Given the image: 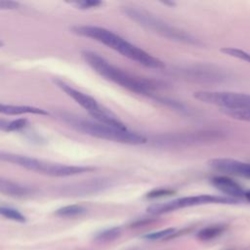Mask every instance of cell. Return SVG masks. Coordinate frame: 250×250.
I'll list each match as a JSON object with an SVG mask.
<instances>
[{
	"mask_svg": "<svg viewBox=\"0 0 250 250\" xmlns=\"http://www.w3.org/2000/svg\"><path fill=\"white\" fill-rule=\"evenodd\" d=\"M71 32L79 36L96 40L146 67L155 69H161L165 67V64L162 61L151 56L147 52L130 43L123 37L107 28L89 24L74 25L71 27Z\"/></svg>",
	"mask_w": 250,
	"mask_h": 250,
	"instance_id": "obj_1",
	"label": "cell"
},
{
	"mask_svg": "<svg viewBox=\"0 0 250 250\" xmlns=\"http://www.w3.org/2000/svg\"><path fill=\"white\" fill-rule=\"evenodd\" d=\"M81 57L99 75L137 94L152 96V93L162 86L158 82L133 75L113 65L104 58L93 51L84 50L81 52Z\"/></svg>",
	"mask_w": 250,
	"mask_h": 250,
	"instance_id": "obj_2",
	"label": "cell"
},
{
	"mask_svg": "<svg viewBox=\"0 0 250 250\" xmlns=\"http://www.w3.org/2000/svg\"><path fill=\"white\" fill-rule=\"evenodd\" d=\"M59 117L73 129L95 138L128 145H143L146 143V138L145 136L138 132L131 131L128 128H116L96 120L85 119L68 112H60Z\"/></svg>",
	"mask_w": 250,
	"mask_h": 250,
	"instance_id": "obj_3",
	"label": "cell"
},
{
	"mask_svg": "<svg viewBox=\"0 0 250 250\" xmlns=\"http://www.w3.org/2000/svg\"><path fill=\"white\" fill-rule=\"evenodd\" d=\"M122 12L127 18L137 22L139 25L154 33H157L162 37L186 44H199V42L186 30L170 24L169 22L159 19L157 16L142 8L126 6L122 8Z\"/></svg>",
	"mask_w": 250,
	"mask_h": 250,
	"instance_id": "obj_4",
	"label": "cell"
},
{
	"mask_svg": "<svg viewBox=\"0 0 250 250\" xmlns=\"http://www.w3.org/2000/svg\"><path fill=\"white\" fill-rule=\"evenodd\" d=\"M0 159L2 161L10 162L14 165L22 167L26 170L52 177H69L95 170L94 167L73 166L61 163H54L26 155H21L5 151L0 152Z\"/></svg>",
	"mask_w": 250,
	"mask_h": 250,
	"instance_id": "obj_5",
	"label": "cell"
},
{
	"mask_svg": "<svg viewBox=\"0 0 250 250\" xmlns=\"http://www.w3.org/2000/svg\"><path fill=\"white\" fill-rule=\"evenodd\" d=\"M54 82L62 91H63L68 97L75 101V103L82 106L94 118V120L116 128L127 129V126L114 113L102 105L93 97L73 88L62 80L56 79Z\"/></svg>",
	"mask_w": 250,
	"mask_h": 250,
	"instance_id": "obj_6",
	"label": "cell"
},
{
	"mask_svg": "<svg viewBox=\"0 0 250 250\" xmlns=\"http://www.w3.org/2000/svg\"><path fill=\"white\" fill-rule=\"evenodd\" d=\"M239 200L229 197V196H222V195H213V194H199V195H192V196H186L174 199L172 201H168L165 203L153 204L147 207L146 211L152 215H159L163 213H168L171 211H175L178 209L202 205V204H236Z\"/></svg>",
	"mask_w": 250,
	"mask_h": 250,
	"instance_id": "obj_7",
	"label": "cell"
},
{
	"mask_svg": "<svg viewBox=\"0 0 250 250\" xmlns=\"http://www.w3.org/2000/svg\"><path fill=\"white\" fill-rule=\"evenodd\" d=\"M193 97L221 109H250V95L226 91H196Z\"/></svg>",
	"mask_w": 250,
	"mask_h": 250,
	"instance_id": "obj_8",
	"label": "cell"
},
{
	"mask_svg": "<svg viewBox=\"0 0 250 250\" xmlns=\"http://www.w3.org/2000/svg\"><path fill=\"white\" fill-rule=\"evenodd\" d=\"M208 165L212 169L226 174L241 176L250 179V163L247 162H243L233 158L220 157L210 159L208 161Z\"/></svg>",
	"mask_w": 250,
	"mask_h": 250,
	"instance_id": "obj_9",
	"label": "cell"
},
{
	"mask_svg": "<svg viewBox=\"0 0 250 250\" xmlns=\"http://www.w3.org/2000/svg\"><path fill=\"white\" fill-rule=\"evenodd\" d=\"M211 183L215 188L227 194L229 197L237 200L244 197L246 192L238 183L226 176L214 177L211 179Z\"/></svg>",
	"mask_w": 250,
	"mask_h": 250,
	"instance_id": "obj_10",
	"label": "cell"
},
{
	"mask_svg": "<svg viewBox=\"0 0 250 250\" xmlns=\"http://www.w3.org/2000/svg\"><path fill=\"white\" fill-rule=\"evenodd\" d=\"M0 190L2 193L10 196H26L33 192L30 188L4 178L0 179Z\"/></svg>",
	"mask_w": 250,
	"mask_h": 250,
	"instance_id": "obj_11",
	"label": "cell"
},
{
	"mask_svg": "<svg viewBox=\"0 0 250 250\" xmlns=\"http://www.w3.org/2000/svg\"><path fill=\"white\" fill-rule=\"evenodd\" d=\"M0 112L6 115H20L25 113L39 114V115H48L49 112L35 106L30 105H14V104H4L0 105Z\"/></svg>",
	"mask_w": 250,
	"mask_h": 250,
	"instance_id": "obj_12",
	"label": "cell"
},
{
	"mask_svg": "<svg viewBox=\"0 0 250 250\" xmlns=\"http://www.w3.org/2000/svg\"><path fill=\"white\" fill-rule=\"evenodd\" d=\"M225 229H226V226H224V225L209 226V227H206V228L200 229L197 232L196 237L203 241L211 240V239H214V238L220 236L225 231Z\"/></svg>",
	"mask_w": 250,
	"mask_h": 250,
	"instance_id": "obj_13",
	"label": "cell"
},
{
	"mask_svg": "<svg viewBox=\"0 0 250 250\" xmlns=\"http://www.w3.org/2000/svg\"><path fill=\"white\" fill-rule=\"evenodd\" d=\"M86 208L78 205V204H71V205H66L63 207L59 208L56 210L55 214L59 217H64V218H69V217H76L80 216L84 213H86Z\"/></svg>",
	"mask_w": 250,
	"mask_h": 250,
	"instance_id": "obj_14",
	"label": "cell"
},
{
	"mask_svg": "<svg viewBox=\"0 0 250 250\" xmlns=\"http://www.w3.org/2000/svg\"><path fill=\"white\" fill-rule=\"evenodd\" d=\"M121 228L120 227H113L110 229H103L95 234V240L99 242H108L118 238L121 234Z\"/></svg>",
	"mask_w": 250,
	"mask_h": 250,
	"instance_id": "obj_15",
	"label": "cell"
},
{
	"mask_svg": "<svg viewBox=\"0 0 250 250\" xmlns=\"http://www.w3.org/2000/svg\"><path fill=\"white\" fill-rule=\"evenodd\" d=\"M28 121L26 118H19L12 121H5L1 119L0 121V129L5 132H13L23 129L27 126Z\"/></svg>",
	"mask_w": 250,
	"mask_h": 250,
	"instance_id": "obj_16",
	"label": "cell"
},
{
	"mask_svg": "<svg viewBox=\"0 0 250 250\" xmlns=\"http://www.w3.org/2000/svg\"><path fill=\"white\" fill-rule=\"evenodd\" d=\"M0 213L3 217L13 220V221H16V222H19V223H24L26 221V218L22 213H21L19 210L15 209L13 207H10V206L1 205Z\"/></svg>",
	"mask_w": 250,
	"mask_h": 250,
	"instance_id": "obj_17",
	"label": "cell"
},
{
	"mask_svg": "<svg viewBox=\"0 0 250 250\" xmlns=\"http://www.w3.org/2000/svg\"><path fill=\"white\" fill-rule=\"evenodd\" d=\"M177 233V229L175 228H168L165 229H161L154 232H149L147 234H145L143 237L148 240H160L165 238H171L175 236Z\"/></svg>",
	"mask_w": 250,
	"mask_h": 250,
	"instance_id": "obj_18",
	"label": "cell"
},
{
	"mask_svg": "<svg viewBox=\"0 0 250 250\" xmlns=\"http://www.w3.org/2000/svg\"><path fill=\"white\" fill-rule=\"evenodd\" d=\"M221 52L228 55V56L233 57L235 59H239V60H242L244 62H250V53L246 52V51H243L241 49L232 48V47H226V48L221 49Z\"/></svg>",
	"mask_w": 250,
	"mask_h": 250,
	"instance_id": "obj_19",
	"label": "cell"
},
{
	"mask_svg": "<svg viewBox=\"0 0 250 250\" xmlns=\"http://www.w3.org/2000/svg\"><path fill=\"white\" fill-rule=\"evenodd\" d=\"M221 111L233 119L250 122V109H221Z\"/></svg>",
	"mask_w": 250,
	"mask_h": 250,
	"instance_id": "obj_20",
	"label": "cell"
},
{
	"mask_svg": "<svg viewBox=\"0 0 250 250\" xmlns=\"http://www.w3.org/2000/svg\"><path fill=\"white\" fill-rule=\"evenodd\" d=\"M175 193H176V191L171 189V188H154V189L148 191L146 194V197L148 198V199H155V198H160V197H164V196L173 195Z\"/></svg>",
	"mask_w": 250,
	"mask_h": 250,
	"instance_id": "obj_21",
	"label": "cell"
},
{
	"mask_svg": "<svg viewBox=\"0 0 250 250\" xmlns=\"http://www.w3.org/2000/svg\"><path fill=\"white\" fill-rule=\"evenodd\" d=\"M71 5H74L76 8L79 9H92V8H98L99 6L103 5L102 1H97V0H81V1H73L70 2Z\"/></svg>",
	"mask_w": 250,
	"mask_h": 250,
	"instance_id": "obj_22",
	"label": "cell"
},
{
	"mask_svg": "<svg viewBox=\"0 0 250 250\" xmlns=\"http://www.w3.org/2000/svg\"><path fill=\"white\" fill-rule=\"evenodd\" d=\"M20 7V3L17 1L0 0V10H15Z\"/></svg>",
	"mask_w": 250,
	"mask_h": 250,
	"instance_id": "obj_23",
	"label": "cell"
},
{
	"mask_svg": "<svg viewBox=\"0 0 250 250\" xmlns=\"http://www.w3.org/2000/svg\"><path fill=\"white\" fill-rule=\"evenodd\" d=\"M151 222H153L152 219H143V220H139V221H136L134 222L133 224H131V227L132 228H137V227H142L144 225H147V224H150Z\"/></svg>",
	"mask_w": 250,
	"mask_h": 250,
	"instance_id": "obj_24",
	"label": "cell"
},
{
	"mask_svg": "<svg viewBox=\"0 0 250 250\" xmlns=\"http://www.w3.org/2000/svg\"><path fill=\"white\" fill-rule=\"evenodd\" d=\"M244 197H245V199L248 201V202H250V189H248V190H246V192H245V195H244Z\"/></svg>",
	"mask_w": 250,
	"mask_h": 250,
	"instance_id": "obj_25",
	"label": "cell"
}]
</instances>
